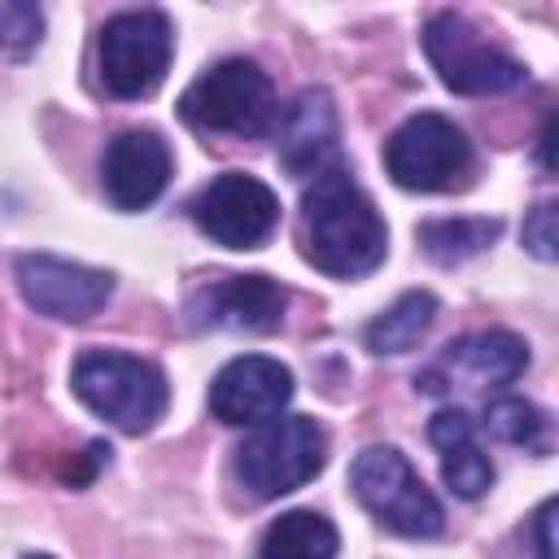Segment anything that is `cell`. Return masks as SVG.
<instances>
[{
    "instance_id": "cell-1",
    "label": "cell",
    "mask_w": 559,
    "mask_h": 559,
    "mask_svg": "<svg viewBox=\"0 0 559 559\" xmlns=\"http://www.w3.org/2000/svg\"><path fill=\"white\" fill-rule=\"evenodd\" d=\"M389 253V227L376 201L354 183L345 166L314 175L301 201V258L332 280H362Z\"/></svg>"
},
{
    "instance_id": "cell-2",
    "label": "cell",
    "mask_w": 559,
    "mask_h": 559,
    "mask_svg": "<svg viewBox=\"0 0 559 559\" xmlns=\"http://www.w3.org/2000/svg\"><path fill=\"white\" fill-rule=\"evenodd\" d=\"M179 118L205 135L253 140L271 131V122L280 118V100L258 61L227 57L188 83V92L179 96Z\"/></svg>"
},
{
    "instance_id": "cell-3",
    "label": "cell",
    "mask_w": 559,
    "mask_h": 559,
    "mask_svg": "<svg viewBox=\"0 0 559 559\" xmlns=\"http://www.w3.org/2000/svg\"><path fill=\"white\" fill-rule=\"evenodd\" d=\"M74 397L122 432H148L166 415V376L118 349H87L70 371Z\"/></svg>"
},
{
    "instance_id": "cell-4",
    "label": "cell",
    "mask_w": 559,
    "mask_h": 559,
    "mask_svg": "<svg viewBox=\"0 0 559 559\" xmlns=\"http://www.w3.org/2000/svg\"><path fill=\"white\" fill-rule=\"evenodd\" d=\"M328 432L310 415H275L236 450V480L249 498L271 502L323 472Z\"/></svg>"
},
{
    "instance_id": "cell-5",
    "label": "cell",
    "mask_w": 559,
    "mask_h": 559,
    "mask_svg": "<svg viewBox=\"0 0 559 559\" xmlns=\"http://www.w3.org/2000/svg\"><path fill=\"white\" fill-rule=\"evenodd\" d=\"M384 170L406 192H454L476 170L472 140L441 114H415L384 140Z\"/></svg>"
},
{
    "instance_id": "cell-6",
    "label": "cell",
    "mask_w": 559,
    "mask_h": 559,
    "mask_svg": "<svg viewBox=\"0 0 559 559\" xmlns=\"http://www.w3.org/2000/svg\"><path fill=\"white\" fill-rule=\"evenodd\" d=\"M349 485H354V498L397 537H437L445 524L441 502L415 476L406 454H397L393 445L362 450L349 467Z\"/></svg>"
},
{
    "instance_id": "cell-7",
    "label": "cell",
    "mask_w": 559,
    "mask_h": 559,
    "mask_svg": "<svg viewBox=\"0 0 559 559\" xmlns=\"http://www.w3.org/2000/svg\"><path fill=\"white\" fill-rule=\"evenodd\" d=\"M175 31L170 17L157 9H127L114 13L100 31V87L118 100L153 96L170 70Z\"/></svg>"
},
{
    "instance_id": "cell-8",
    "label": "cell",
    "mask_w": 559,
    "mask_h": 559,
    "mask_svg": "<svg viewBox=\"0 0 559 559\" xmlns=\"http://www.w3.org/2000/svg\"><path fill=\"white\" fill-rule=\"evenodd\" d=\"M424 52L441 74V83L459 96H502L528 79V70L511 52L493 48L463 13H450V9L428 17Z\"/></svg>"
},
{
    "instance_id": "cell-9",
    "label": "cell",
    "mask_w": 559,
    "mask_h": 559,
    "mask_svg": "<svg viewBox=\"0 0 559 559\" xmlns=\"http://www.w3.org/2000/svg\"><path fill=\"white\" fill-rule=\"evenodd\" d=\"M188 210L192 223L223 249H258L280 223V197L245 170H223L210 179Z\"/></svg>"
},
{
    "instance_id": "cell-10",
    "label": "cell",
    "mask_w": 559,
    "mask_h": 559,
    "mask_svg": "<svg viewBox=\"0 0 559 559\" xmlns=\"http://www.w3.org/2000/svg\"><path fill=\"white\" fill-rule=\"evenodd\" d=\"M17 288L22 297L61 323H87L114 293V275L83 266V262H66L52 253H22L17 258Z\"/></svg>"
},
{
    "instance_id": "cell-11",
    "label": "cell",
    "mask_w": 559,
    "mask_h": 559,
    "mask_svg": "<svg viewBox=\"0 0 559 559\" xmlns=\"http://www.w3.org/2000/svg\"><path fill=\"white\" fill-rule=\"evenodd\" d=\"M288 293L271 275H223L201 284L183 314L197 332L223 328V332H275L284 323Z\"/></svg>"
},
{
    "instance_id": "cell-12",
    "label": "cell",
    "mask_w": 559,
    "mask_h": 559,
    "mask_svg": "<svg viewBox=\"0 0 559 559\" xmlns=\"http://www.w3.org/2000/svg\"><path fill=\"white\" fill-rule=\"evenodd\" d=\"M528 367V345L515 332H472L445 345V354L415 380L424 393H450L459 389H502L520 380Z\"/></svg>"
},
{
    "instance_id": "cell-13",
    "label": "cell",
    "mask_w": 559,
    "mask_h": 559,
    "mask_svg": "<svg viewBox=\"0 0 559 559\" xmlns=\"http://www.w3.org/2000/svg\"><path fill=\"white\" fill-rule=\"evenodd\" d=\"M293 397V371L280 358L266 354H245L231 358L214 384H210V415L218 424L245 428V424H266L275 419Z\"/></svg>"
},
{
    "instance_id": "cell-14",
    "label": "cell",
    "mask_w": 559,
    "mask_h": 559,
    "mask_svg": "<svg viewBox=\"0 0 559 559\" xmlns=\"http://www.w3.org/2000/svg\"><path fill=\"white\" fill-rule=\"evenodd\" d=\"M170 144L148 131V127H131V131H118L105 148V162H100V183H105V197L118 205V210H144L153 205L166 183H170Z\"/></svg>"
},
{
    "instance_id": "cell-15",
    "label": "cell",
    "mask_w": 559,
    "mask_h": 559,
    "mask_svg": "<svg viewBox=\"0 0 559 559\" xmlns=\"http://www.w3.org/2000/svg\"><path fill=\"white\" fill-rule=\"evenodd\" d=\"M280 162L297 179H314L336 157V105L323 87H306L280 122Z\"/></svg>"
},
{
    "instance_id": "cell-16",
    "label": "cell",
    "mask_w": 559,
    "mask_h": 559,
    "mask_svg": "<svg viewBox=\"0 0 559 559\" xmlns=\"http://www.w3.org/2000/svg\"><path fill=\"white\" fill-rule=\"evenodd\" d=\"M428 441L441 450V476H445L450 493L480 498L493 485V463L476 445V424H472L467 411H459V406L437 411L428 419Z\"/></svg>"
},
{
    "instance_id": "cell-17",
    "label": "cell",
    "mask_w": 559,
    "mask_h": 559,
    "mask_svg": "<svg viewBox=\"0 0 559 559\" xmlns=\"http://www.w3.org/2000/svg\"><path fill=\"white\" fill-rule=\"evenodd\" d=\"M336 528L323 515L288 511L262 533L258 559H336Z\"/></svg>"
},
{
    "instance_id": "cell-18",
    "label": "cell",
    "mask_w": 559,
    "mask_h": 559,
    "mask_svg": "<svg viewBox=\"0 0 559 559\" xmlns=\"http://www.w3.org/2000/svg\"><path fill=\"white\" fill-rule=\"evenodd\" d=\"M437 319V297L415 288V293H402L380 319L367 323V349L371 354H406L419 345V336L432 328Z\"/></svg>"
},
{
    "instance_id": "cell-19",
    "label": "cell",
    "mask_w": 559,
    "mask_h": 559,
    "mask_svg": "<svg viewBox=\"0 0 559 559\" xmlns=\"http://www.w3.org/2000/svg\"><path fill=\"white\" fill-rule=\"evenodd\" d=\"M498 231H502L498 218H428L419 223V245L432 262L454 266L476 258L489 240H498Z\"/></svg>"
},
{
    "instance_id": "cell-20",
    "label": "cell",
    "mask_w": 559,
    "mask_h": 559,
    "mask_svg": "<svg viewBox=\"0 0 559 559\" xmlns=\"http://www.w3.org/2000/svg\"><path fill=\"white\" fill-rule=\"evenodd\" d=\"M485 428L489 437L524 450H546V415L528 397H493L485 406Z\"/></svg>"
},
{
    "instance_id": "cell-21",
    "label": "cell",
    "mask_w": 559,
    "mask_h": 559,
    "mask_svg": "<svg viewBox=\"0 0 559 559\" xmlns=\"http://www.w3.org/2000/svg\"><path fill=\"white\" fill-rule=\"evenodd\" d=\"M44 35V13L39 4L26 0H0V48L4 52H31Z\"/></svg>"
},
{
    "instance_id": "cell-22",
    "label": "cell",
    "mask_w": 559,
    "mask_h": 559,
    "mask_svg": "<svg viewBox=\"0 0 559 559\" xmlns=\"http://www.w3.org/2000/svg\"><path fill=\"white\" fill-rule=\"evenodd\" d=\"M524 249L537 253L542 262H555V253H559V231H555V205H550V201L533 205V214L524 218Z\"/></svg>"
},
{
    "instance_id": "cell-23",
    "label": "cell",
    "mask_w": 559,
    "mask_h": 559,
    "mask_svg": "<svg viewBox=\"0 0 559 559\" xmlns=\"http://www.w3.org/2000/svg\"><path fill=\"white\" fill-rule=\"evenodd\" d=\"M555 498L550 502H542V511H537V520H533V528H537V559H555V542H550V533H555Z\"/></svg>"
},
{
    "instance_id": "cell-24",
    "label": "cell",
    "mask_w": 559,
    "mask_h": 559,
    "mask_svg": "<svg viewBox=\"0 0 559 559\" xmlns=\"http://www.w3.org/2000/svg\"><path fill=\"white\" fill-rule=\"evenodd\" d=\"M22 559H52V555H22Z\"/></svg>"
}]
</instances>
